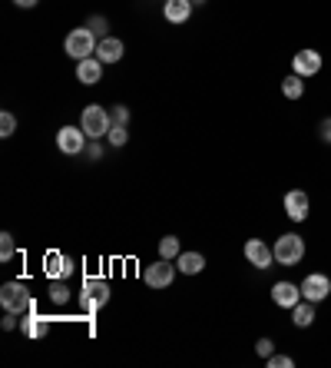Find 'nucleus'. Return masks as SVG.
<instances>
[{"label": "nucleus", "instance_id": "13", "mask_svg": "<svg viewBox=\"0 0 331 368\" xmlns=\"http://www.w3.org/2000/svg\"><path fill=\"white\" fill-rule=\"evenodd\" d=\"M272 302L278 305V309H288L292 312L298 302H302V285H295V282L282 279V282H275L272 285Z\"/></svg>", "mask_w": 331, "mask_h": 368}, {"label": "nucleus", "instance_id": "8", "mask_svg": "<svg viewBox=\"0 0 331 368\" xmlns=\"http://www.w3.org/2000/svg\"><path fill=\"white\" fill-rule=\"evenodd\" d=\"M322 67H325L322 53H318V50H312V47L298 50V53L292 57V73H298V77H305V80L318 77V73H322Z\"/></svg>", "mask_w": 331, "mask_h": 368}, {"label": "nucleus", "instance_id": "26", "mask_svg": "<svg viewBox=\"0 0 331 368\" xmlns=\"http://www.w3.org/2000/svg\"><path fill=\"white\" fill-rule=\"evenodd\" d=\"M110 117H113V123L130 126V107H126V103H116V107H110Z\"/></svg>", "mask_w": 331, "mask_h": 368}, {"label": "nucleus", "instance_id": "5", "mask_svg": "<svg viewBox=\"0 0 331 368\" xmlns=\"http://www.w3.org/2000/svg\"><path fill=\"white\" fill-rule=\"evenodd\" d=\"M96 33L90 27H76L66 33L63 40V50H66V57H73V60H86V57H93L96 53Z\"/></svg>", "mask_w": 331, "mask_h": 368}, {"label": "nucleus", "instance_id": "20", "mask_svg": "<svg viewBox=\"0 0 331 368\" xmlns=\"http://www.w3.org/2000/svg\"><path fill=\"white\" fill-rule=\"evenodd\" d=\"M282 97L285 100H302L305 97V77H298V73H288V77L282 80Z\"/></svg>", "mask_w": 331, "mask_h": 368}, {"label": "nucleus", "instance_id": "3", "mask_svg": "<svg viewBox=\"0 0 331 368\" xmlns=\"http://www.w3.org/2000/svg\"><path fill=\"white\" fill-rule=\"evenodd\" d=\"M80 126H83V133L90 140H106L110 130H113V117H110V110L100 107V103H90L83 107V117H80Z\"/></svg>", "mask_w": 331, "mask_h": 368}, {"label": "nucleus", "instance_id": "9", "mask_svg": "<svg viewBox=\"0 0 331 368\" xmlns=\"http://www.w3.org/2000/svg\"><path fill=\"white\" fill-rule=\"evenodd\" d=\"M142 279H146V285H152V289H169L172 279H176V266H172V259H162L159 256L152 266H146Z\"/></svg>", "mask_w": 331, "mask_h": 368}, {"label": "nucleus", "instance_id": "33", "mask_svg": "<svg viewBox=\"0 0 331 368\" xmlns=\"http://www.w3.org/2000/svg\"><path fill=\"white\" fill-rule=\"evenodd\" d=\"M20 10H30V7H37V0H14Z\"/></svg>", "mask_w": 331, "mask_h": 368}, {"label": "nucleus", "instance_id": "22", "mask_svg": "<svg viewBox=\"0 0 331 368\" xmlns=\"http://www.w3.org/2000/svg\"><path fill=\"white\" fill-rule=\"evenodd\" d=\"M179 236H162L159 239V256L162 259H179Z\"/></svg>", "mask_w": 331, "mask_h": 368}, {"label": "nucleus", "instance_id": "1", "mask_svg": "<svg viewBox=\"0 0 331 368\" xmlns=\"http://www.w3.org/2000/svg\"><path fill=\"white\" fill-rule=\"evenodd\" d=\"M110 302V282L100 279V275H86L83 285H80V309L86 315H96Z\"/></svg>", "mask_w": 331, "mask_h": 368}, {"label": "nucleus", "instance_id": "10", "mask_svg": "<svg viewBox=\"0 0 331 368\" xmlns=\"http://www.w3.org/2000/svg\"><path fill=\"white\" fill-rule=\"evenodd\" d=\"M331 295V279L325 275V272H308L302 279V299H308V302H325Z\"/></svg>", "mask_w": 331, "mask_h": 368}, {"label": "nucleus", "instance_id": "31", "mask_svg": "<svg viewBox=\"0 0 331 368\" xmlns=\"http://www.w3.org/2000/svg\"><path fill=\"white\" fill-rule=\"evenodd\" d=\"M86 156H90V159H103V146H100V140H90V146H86Z\"/></svg>", "mask_w": 331, "mask_h": 368}, {"label": "nucleus", "instance_id": "19", "mask_svg": "<svg viewBox=\"0 0 331 368\" xmlns=\"http://www.w3.org/2000/svg\"><path fill=\"white\" fill-rule=\"evenodd\" d=\"M315 319H318V315H315V302H308V299H302L292 309V322L298 325V329H312Z\"/></svg>", "mask_w": 331, "mask_h": 368}, {"label": "nucleus", "instance_id": "17", "mask_svg": "<svg viewBox=\"0 0 331 368\" xmlns=\"http://www.w3.org/2000/svg\"><path fill=\"white\" fill-rule=\"evenodd\" d=\"M162 17L169 20V23H186L192 17V0H166V7H162Z\"/></svg>", "mask_w": 331, "mask_h": 368}, {"label": "nucleus", "instance_id": "15", "mask_svg": "<svg viewBox=\"0 0 331 368\" xmlns=\"http://www.w3.org/2000/svg\"><path fill=\"white\" fill-rule=\"evenodd\" d=\"M20 332H23L27 339H43L50 332V319L33 309V312H27V315H20Z\"/></svg>", "mask_w": 331, "mask_h": 368}, {"label": "nucleus", "instance_id": "7", "mask_svg": "<svg viewBox=\"0 0 331 368\" xmlns=\"http://www.w3.org/2000/svg\"><path fill=\"white\" fill-rule=\"evenodd\" d=\"M282 209L292 223H305L308 213H312V196L305 193V189H288V193L282 196Z\"/></svg>", "mask_w": 331, "mask_h": 368}, {"label": "nucleus", "instance_id": "12", "mask_svg": "<svg viewBox=\"0 0 331 368\" xmlns=\"http://www.w3.org/2000/svg\"><path fill=\"white\" fill-rule=\"evenodd\" d=\"M242 252H246L248 266H256L258 272H265V269H272L275 266V252H272V246L265 243V239H248Z\"/></svg>", "mask_w": 331, "mask_h": 368}, {"label": "nucleus", "instance_id": "21", "mask_svg": "<svg viewBox=\"0 0 331 368\" xmlns=\"http://www.w3.org/2000/svg\"><path fill=\"white\" fill-rule=\"evenodd\" d=\"M47 292H50V302H53V305H66V302H70V285H66V279H53Z\"/></svg>", "mask_w": 331, "mask_h": 368}, {"label": "nucleus", "instance_id": "34", "mask_svg": "<svg viewBox=\"0 0 331 368\" xmlns=\"http://www.w3.org/2000/svg\"><path fill=\"white\" fill-rule=\"evenodd\" d=\"M196 4H206V0H192V7H196Z\"/></svg>", "mask_w": 331, "mask_h": 368}, {"label": "nucleus", "instance_id": "11", "mask_svg": "<svg viewBox=\"0 0 331 368\" xmlns=\"http://www.w3.org/2000/svg\"><path fill=\"white\" fill-rule=\"evenodd\" d=\"M73 259L70 256H63V252H57V249H50L47 256H43V275H47L50 282L53 279H70L73 275Z\"/></svg>", "mask_w": 331, "mask_h": 368}, {"label": "nucleus", "instance_id": "16", "mask_svg": "<svg viewBox=\"0 0 331 368\" xmlns=\"http://www.w3.org/2000/svg\"><path fill=\"white\" fill-rule=\"evenodd\" d=\"M123 53H126V43L120 37H103L100 43H96V57L103 60L106 67H110V63H120Z\"/></svg>", "mask_w": 331, "mask_h": 368}, {"label": "nucleus", "instance_id": "2", "mask_svg": "<svg viewBox=\"0 0 331 368\" xmlns=\"http://www.w3.org/2000/svg\"><path fill=\"white\" fill-rule=\"evenodd\" d=\"M272 252H275V266L292 269V266H298V262L305 259V239L298 233H282L275 239Z\"/></svg>", "mask_w": 331, "mask_h": 368}, {"label": "nucleus", "instance_id": "30", "mask_svg": "<svg viewBox=\"0 0 331 368\" xmlns=\"http://www.w3.org/2000/svg\"><path fill=\"white\" fill-rule=\"evenodd\" d=\"M318 140H322V143H328V146H331V117H328V120H322V123H318Z\"/></svg>", "mask_w": 331, "mask_h": 368}, {"label": "nucleus", "instance_id": "28", "mask_svg": "<svg viewBox=\"0 0 331 368\" xmlns=\"http://www.w3.org/2000/svg\"><path fill=\"white\" fill-rule=\"evenodd\" d=\"M265 362H268V368H295L292 355H275V352H272V355H268Z\"/></svg>", "mask_w": 331, "mask_h": 368}, {"label": "nucleus", "instance_id": "14", "mask_svg": "<svg viewBox=\"0 0 331 368\" xmlns=\"http://www.w3.org/2000/svg\"><path fill=\"white\" fill-rule=\"evenodd\" d=\"M103 60L100 57H86V60H76V80L83 83V87H93L103 80Z\"/></svg>", "mask_w": 331, "mask_h": 368}, {"label": "nucleus", "instance_id": "29", "mask_svg": "<svg viewBox=\"0 0 331 368\" xmlns=\"http://www.w3.org/2000/svg\"><path fill=\"white\" fill-rule=\"evenodd\" d=\"M272 349H275L272 339H258L256 342V355H258V359H268V355H272Z\"/></svg>", "mask_w": 331, "mask_h": 368}, {"label": "nucleus", "instance_id": "24", "mask_svg": "<svg viewBox=\"0 0 331 368\" xmlns=\"http://www.w3.org/2000/svg\"><path fill=\"white\" fill-rule=\"evenodd\" d=\"M110 146H126V140H130V130L126 126H120V123H113V130H110Z\"/></svg>", "mask_w": 331, "mask_h": 368}, {"label": "nucleus", "instance_id": "23", "mask_svg": "<svg viewBox=\"0 0 331 368\" xmlns=\"http://www.w3.org/2000/svg\"><path fill=\"white\" fill-rule=\"evenodd\" d=\"M14 252H17L14 236H10V233H0V262H10V259H14Z\"/></svg>", "mask_w": 331, "mask_h": 368}, {"label": "nucleus", "instance_id": "4", "mask_svg": "<svg viewBox=\"0 0 331 368\" xmlns=\"http://www.w3.org/2000/svg\"><path fill=\"white\" fill-rule=\"evenodd\" d=\"M0 305H4V312H17V315H27V312L37 309V302L23 282H7L0 289Z\"/></svg>", "mask_w": 331, "mask_h": 368}, {"label": "nucleus", "instance_id": "18", "mask_svg": "<svg viewBox=\"0 0 331 368\" xmlns=\"http://www.w3.org/2000/svg\"><path fill=\"white\" fill-rule=\"evenodd\" d=\"M182 275H199V272L206 269V256L202 252H179V259H176Z\"/></svg>", "mask_w": 331, "mask_h": 368}, {"label": "nucleus", "instance_id": "27", "mask_svg": "<svg viewBox=\"0 0 331 368\" xmlns=\"http://www.w3.org/2000/svg\"><path fill=\"white\" fill-rule=\"evenodd\" d=\"M86 27L93 30V33H96L100 40H103V37H106V30H110V20H106V17H90V20H86Z\"/></svg>", "mask_w": 331, "mask_h": 368}, {"label": "nucleus", "instance_id": "25", "mask_svg": "<svg viewBox=\"0 0 331 368\" xmlns=\"http://www.w3.org/2000/svg\"><path fill=\"white\" fill-rule=\"evenodd\" d=\"M14 130H17V117L4 110V113H0V136L7 140V136H14Z\"/></svg>", "mask_w": 331, "mask_h": 368}, {"label": "nucleus", "instance_id": "6", "mask_svg": "<svg viewBox=\"0 0 331 368\" xmlns=\"http://www.w3.org/2000/svg\"><path fill=\"white\" fill-rule=\"evenodd\" d=\"M57 146L63 156H83L90 146V136L83 133V126H60L57 130Z\"/></svg>", "mask_w": 331, "mask_h": 368}, {"label": "nucleus", "instance_id": "32", "mask_svg": "<svg viewBox=\"0 0 331 368\" xmlns=\"http://www.w3.org/2000/svg\"><path fill=\"white\" fill-rule=\"evenodd\" d=\"M14 325H17V312H7V319L0 322V329H4V332H10V329H14Z\"/></svg>", "mask_w": 331, "mask_h": 368}]
</instances>
